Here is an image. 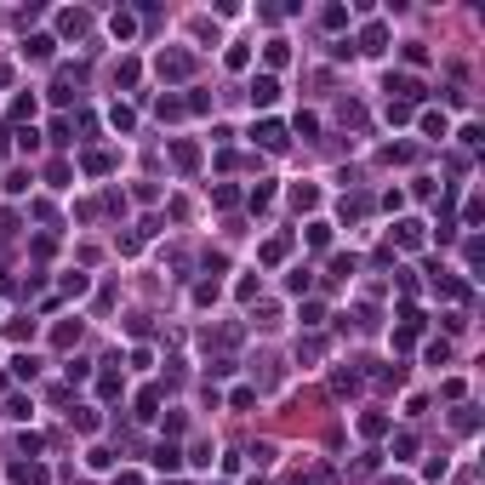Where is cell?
<instances>
[{"instance_id": "484cf974", "label": "cell", "mask_w": 485, "mask_h": 485, "mask_svg": "<svg viewBox=\"0 0 485 485\" xmlns=\"http://www.w3.org/2000/svg\"><path fill=\"white\" fill-rule=\"evenodd\" d=\"M406 457H417V434H400V439H394V463H406Z\"/></svg>"}, {"instance_id": "30bf717a", "label": "cell", "mask_w": 485, "mask_h": 485, "mask_svg": "<svg viewBox=\"0 0 485 485\" xmlns=\"http://www.w3.org/2000/svg\"><path fill=\"white\" fill-rule=\"evenodd\" d=\"M80 343V320H58L52 326V348H74Z\"/></svg>"}, {"instance_id": "f907efd6", "label": "cell", "mask_w": 485, "mask_h": 485, "mask_svg": "<svg viewBox=\"0 0 485 485\" xmlns=\"http://www.w3.org/2000/svg\"><path fill=\"white\" fill-rule=\"evenodd\" d=\"M383 485H411V479H383Z\"/></svg>"}, {"instance_id": "ffe728a7", "label": "cell", "mask_w": 485, "mask_h": 485, "mask_svg": "<svg viewBox=\"0 0 485 485\" xmlns=\"http://www.w3.org/2000/svg\"><path fill=\"white\" fill-rule=\"evenodd\" d=\"M246 206H251V211H269V206H274V183H257Z\"/></svg>"}, {"instance_id": "c3c4849f", "label": "cell", "mask_w": 485, "mask_h": 485, "mask_svg": "<svg viewBox=\"0 0 485 485\" xmlns=\"http://www.w3.org/2000/svg\"><path fill=\"white\" fill-rule=\"evenodd\" d=\"M114 485H143V474H138V468H120V474H114Z\"/></svg>"}, {"instance_id": "f6af8a7d", "label": "cell", "mask_w": 485, "mask_h": 485, "mask_svg": "<svg viewBox=\"0 0 485 485\" xmlns=\"http://www.w3.org/2000/svg\"><path fill=\"white\" fill-rule=\"evenodd\" d=\"M23 114H34V92L29 98H12V120H23Z\"/></svg>"}, {"instance_id": "4dcf8cb0", "label": "cell", "mask_w": 485, "mask_h": 485, "mask_svg": "<svg viewBox=\"0 0 485 485\" xmlns=\"http://www.w3.org/2000/svg\"><path fill=\"white\" fill-rule=\"evenodd\" d=\"M423 354H428V366H446V360H451V343H428Z\"/></svg>"}, {"instance_id": "7402d4cb", "label": "cell", "mask_w": 485, "mask_h": 485, "mask_svg": "<svg viewBox=\"0 0 485 485\" xmlns=\"http://www.w3.org/2000/svg\"><path fill=\"white\" fill-rule=\"evenodd\" d=\"M154 411H160V388H143V394H138V417L149 423Z\"/></svg>"}, {"instance_id": "ac0fdd59", "label": "cell", "mask_w": 485, "mask_h": 485, "mask_svg": "<svg viewBox=\"0 0 485 485\" xmlns=\"http://www.w3.org/2000/svg\"><path fill=\"white\" fill-rule=\"evenodd\" d=\"M12 377L34 383V377H40V360H34V354H18V360H12Z\"/></svg>"}, {"instance_id": "5bb4252c", "label": "cell", "mask_w": 485, "mask_h": 485, "mask_svg": "<svg viewBox=\"0 0 485 485\" xmlns=\"http://www.w3.org/2000/svg\"><path fill=\"white\" fill-rule=\"evenodd\" d=\"M58 29H63V34H86V29H92V12H63Z\"/></svg>"}, {"instance_id": "60d3db41", "label": "cell", "mask_w": 485, "mask_h": 485, "mask_svg": "<svg viewBox=\"0 0 485 485\" xmlns=\"http://www.w3.org/2000/svg\"><path fill=\"white\" fill-rule=\"evenodd\" d=\"M308 286H314V280H308V269H291V274H286V291H308Z\"/></svg>"}, {"instance_id": "9c48e42d", "label": "cell", "mask_w": 485, "mask_h": 485, "mask_svg": "<svg viewBox=\"0 0 485 485\" xmlns=\"http://www.w3.org/2000/svg\"><path fill=\"white\" fill-rule=\"evenodd\" d=\"M423 131H428L434 143H446V138H451V120H446V114H434V109H423Z\"/></svg>"}, {"instance_id": "d590c367", "label": "cell", "mask_w": 485, "mask_h": 485, "mask_svg": "<svg viewBox=\"0 0 485 485\" xmlns=\"http://www.w3.org/2000/svg\"><path fill=\"white\" fill-rule=\"evenodd\" d=\"M286 58H291V46H286V40H269V69H280Z\"/></svg>"}, {"instance_id": "603a6c76", "label": "cell", "mask_w": 485, "mask_h": 485, "mask_svg": "<svg viewBox=\"0 0 485 485\" xmlns=\"http://www.w3.org/2000/svg\"><path fill=\"white\" fill-rule=\"evenodd\" d=\"M120 388H126L120 371H103V377H98V394H103V400H120Z\"/></svg>"}, {"instance_id": "e575fe53", "label": "cell", "mask_w": 485, "mask_h": 485, "mask_svg": "<svg viewBox=\"0 0 485 485\" xmlns=\"http://www.w3.org/2000/svg\"><path fill=\"white\" fill-rule=\"evenodd\" d=\"M114 80H120V86H138V63H131V58H120V69H114Z\"/></svg>"}, {"instance_id": "d4e9b609", "label": "cell", "mask_w": 485, "mask_h": 485, "mask_svg": "<svg viewBox=\"0 0 485 485\" xmlns=\"http://www.w3.org/2000/svg\"><path fill=\"white\" fill-rule=\"evenodd\" d=\"M86 468H98V474H103V468H114V451H103V446H92V451H86Z\"/></svg>"}, {"instance_id": "d6a6232c", "label": "cell", "mask_w": 485, "mask_h": 485, "mask_svg": "<svg viewBox=\"0 0 485 485\" xmlns=\"http://www.w3.org/2000/svg\"><path fill=\"white\" fill-rule=\"evenodd\" d=\"M12 138H18V149H23V154H29V149H40V131H34V126H23V131H12Z\"/></svg>"}, {"instance_id": "816d5d0a", "label": "cell", "mask_w": 485, "mask_h": 485, "mask_svg": "<svg viewBox=\"0 0 485 485\" xmlns=\"http://www.w3.org/2000/svg\"><path fill=\"white\" fill-rule=\"evenodd\" d=\"M160 485H166V479H160ZM171 485H183V479H171Z\"/></svg>"}, {"instance_id": "ab89813d", "label": "cell", "mask_w": 485, "mask_h": 485, "mask_svg": "<svg viewBox=\"0 0 485 485\" xmlns=\"http://www.w3.org/2000/svg\"><path fill=\"white\" fill-rule=\"evenodd\" d=\"M320 354H326V343H320V337H308V343L297 348V360H320Z\"/></svg>"}, {"instance_id": "7bdbcfd3", "label": "cell", "mask_w": 485, "mask_h": 485, "mask_svg": "<svg viewBox=\"0 0 485 485\" xmlns=\"http://www.w3.org/2000/svg\"><path fill=\"white\" fill-rule=\"evenodd\" d=\"M223 63H229V69H246V63H251V52H246V46H229V52H223Z\"/></svg>"}, {"instance_id": "bcb514c9", "label": "cell", "mask_w": 485, "mask_h": 485, "mask_svg": "<svg viewBox=\"0 0 485 485\" xmlns=\"http://www.w3.org/2000/svg\"><path fill=\"white\" fill-rule=\"evenodd\" d=\"M194 303L206 308V303H217V280H206V286H194Z\"/></svg>"}, {"instance_id": "52a82bcc", "label": "cell", "mask_w": 485, "mask_h": 485, "mask_svg": "<svg viewBox=\"0 0 485 485\" xmlns=\"http://www.w3.org/2000/svg\"><path fill=\"white\" fill-rule=\"evenodd\" d=\"M388 46V23H366L360 29V52H383Z\"/></svg>"}, {"instance_id": "d6986e66", "label": "cell", "mask_w": 485, "mask_h": 485, "mask_svg": "<svg viewBox=\"0 0 485 485\" xmlns=\"http://www.w3.org/2000/svg\"><path fill=\"white\" fill-rule=\"evenodd\" d=\"M80 166H86V171H92V178H103V171H114V154H103V149H98V154H86Z\"/></svg>"}, {"instance_id": "277c9868", "label": "cell", "mask_w": 485, "mask_h": 485, "mask_svg": "<svg viewBox=\"0 0 485 485\" xmlns=\"http://www.w3.org/2000/svg\"><path fill=\"white\" fill-rule=\"evenodd\" d=\"M171 166H178V171H194V166H200V143L178 138V143H171Z\"/></svg>"}, {"instance_id": "7dc6e473", "label": "cell", "mask_w": 485, "mask_h": 485, "mask_svg": "<svg viewBox=\"0 0 485 485\" xmlns=\"http://www.w3.org/2000/svg\"><path fill=\"white\" fill-rule=\"evenodd\" d=\"M474 423H479V417H474V406H457V428H463V434H474Z\"/></svg>"}, {"instance_id": "3957f363", "label": "cell", "mask_w": 485, "mask_h": 485, "mask_svg": "<svg viewBox=\"0 0 485 485\" xmlns=\"http://www.w3.org/2000/svg\"><path fill=\"white\" fill-rule=\"evenodd\" d=\"M52 46H58L52 34H29L23 40V63H52Z\"/></svg>"}, {"instance_id": "e0dca14e", "label": "cell", "mask_w": 485, "mask_h": 485, "mask_svg": "<svg viewBox=\"0 0 485 485\" xmlns=\"http://www.w3.org/2000/svg\"><path fill=\"white\" fill-rule=\"evenodd\" d=\"M109 29H114V40H131V34H138V18H131V12H114Z\"/></svg>"}, {"instance_id": "8fae6325", "label": "cell", "mask_w": 485, "mask_h": 485, "mask_svg": "<svg viewBox=\"0 0 485 485\" xmlns=\"http://www.w3.org/2000/svg\"><path fill=\"white\" fill-rule=\"evenodd\" d=\"M360 434L366 439H383L388 434V411H360Z\"/></svg>"}, {"instance_id": "9a60e30c", "label": "cell", "mask_w": 485, "mask_h": 485, "mask_svg": "<svg viewBox=\"0 0 485 485\" xmlns=\"http://www.w3.org/2000/svg\"><path fill=\"white\" fill-rule=\"evenodd\" d=\"M69 178H74L69 160H52V166H46V183H52V189H69Z\"/></svg>"}, {"instance_id": "b9f144b4", "label": "cell", "mask_w": 485, "mask_h": 485, "mask_svg": "<svg viewBox=\"0 0 485 485\" xmlns=\"http://www.w3.org/2000/svg\"><path fill=\"white\" fill-rule=\"evenodd\" d=\"M320 23H326V29H343V23H348V12H343V6H326V12H320Z\"/></svg>"}, {"instance_id": "6da1fadb", "label": "cell", "mask_w": 485, "mask_h": 485, "mask_svg": "<svg viewBox=\"0 0 485 485\" xmlns=\"http://www.w3.org/2000/svg\"><path fill=\"white\" fill-rule=\"evenodd\" d=\"M154 74H160V80H189V74H194V52H183V46L160 52V58H154Z\"/></svg>"}, {"instance_id": "44dd1931", "label": "cell", "mask_w": 485, "mask_h": 485, "mask_svg": "<svg viewBox=\"0 0 485 485\" xmlns=\"http://www.w3.org/2000/svg\"><path fill=\"white\" fill-rule=\"evenodd\" d=\"M154 114H160V120H183L189 109H183V98H160V103H154Z\"/></svg>"}, {"instance_id": "cb8c5ba5", "label": "cell", "mask_w": 485, "mask_h": 485, "mask_svg": "<svg viewBox=\"0 0 485 485\" xmlns=\"http://www.w3.org/2000/svg\"><path fill=\"white\" fill-rule=\"evenodd\" d=\"M331 388H337V394H354V388H360V371H348V366H343V371L331 377Z\"/></svg>"}, {"instance_id": "8992f818", "label": "cell", "mask_w": 485, "mask_h": 485, "mask_svg": "<svg viewBox=\"0 0 485 485\" xmlns=\"http://www.w3.org/2000/svg\"><path fill=\"white\" fill-rule=\"evenodd\" d=\"M286 251H291V234H274V240H263V251H257V263H286Z\"/></svg>"}, {"instance_id": "7a4b0ae2", "label": "cell", "mask_w": 485, "mask_h": 485, "mask_svg": "<svg viewBox=\"0 0 485 485\" xmlns=\"http://www.w3.org/2000/svg\"><path fill=\"white\" fill-rule=\"evenodd\" d=\"M280 98V80L274 74H251V109H269Z\"/></svg>"}, {"instance_id": "1f68e13d", "label": "cell", "mask_w": 485, "mask_h": 485, "mask_svg": "<svg viewBox=\"0 0 485 485\" xmlns=\"http://www.w3.org/2000/svg\"><path fill=\"white\" fill-rule=\"evenodd\" d=\"M6 337H12V343H29V337H34V320H12Z\"/></svg>"}, {"instance_id": "ee69618b", "label": "cell", "mask_w": 485, "mask_h": 485, "mask_svg": "<svg viewBox=\"0 0 485 485\" xmlns=\"http://www.w3.org/2000/svg\"><path fill=\"white\" fill-rule=\"evenodd\" d=\"M320 131V114H297V138H314Z\"/></svg>"}, {"instance_id": "681fc988", "label": "cell", "mask_w": 485, "mask_h": 485, "mask_svg": "<svg viewBox=\"0 0 485 485\" xmlns=\"http://www.w3.org/2000/svg\"><path fill=\"white\" fill-rule=\"evenodd\" d=\"M6 234H18V217H12V211H0V240H6Z\"/></svg>"}, {"instance_id": "f1b7e54d", "label": "cell", "mask_w": 485, "mask_h": 485, "mask_svg": "<svg viewBox=\"0 0 485 485\" xmlns=\"http://www.w3.org/2000/svg\"><path fill=\"white\" fill-rule=\"evenodd\" d=\"M446 474H451V463H446V457H434V463L423 468V479H428V485H439V479H446Z\"/></svg>"}, {"instance_id": "f35d334b", "label": "cell", "mask_w": 485, "mask_h": 485, "mask_svg": "<svg viewBox=\"0 0 485 485\" xmlns=\"http://www.w3.org/2000/svg\"><path fill=\"white\" fill-rule=\"evenodd\" d=\"M29 411H34V406H29V400H23V394H12V400H6V417H18V423H23V417H29Z\"/></svg>"}, {"instance_id": "4fadbf2b", "label": "cell", "mask_w": 485, "mask_h": 485, "mask_svg": "<svg viewBox=\"0 0 485 485\" xmlns=\"http://www.w3.org/2000/svg\"><path fill=\"white\" fill-rule=\"evenodd\" d=\"M291 206H297V211H314V206H320V189H314V183H297V189H291Z\"/></svg>"}, {"instance_id": "8d00e7d4", "label": "cell", "mask_w": 485, "mask_h": 485, "mask_svg": "<svg viewBox=\"0 0 485 485\" xmlns=\"http://www.w3.org/2000/svg\"><path fill=\"white\" fill-rule=\"evenodd\" d=\"M63 371H69V383H86V377H92V360H69Z\"/></svg>"}, {"instance_id": "74e56055", "label": "cell", "mask_w": 485, "mask_h": 485, "mask_svg": "<svg viewBox=\"0 0 485 485\" xmlns=\"http://www.w3.org/2000/svg\"><path fill=\"white\" fill-rule=\"evenodd\" d=\"M63 291H69V297H86V291H92V280H86V274H69Z\"/></svg>"}, {"instance_id": "7c38bea8", "label": "cell", "mask_w": 485, "mask_h": 485, "mask_svg": "<svg viewBox=\"0 0 485 485\" xmlns=\"http://www.w3.org/2000/svg\"><path fill=\"white\" fill-rule=\"evenodd\" d=\"M154 468H160V474H178V468H183V451H178V446H154Z\"/></svg>"}, {"instance_id": "83f0119b", "label": "cell", "mask_w": 485, "mask_h": 485, "mask_svg": "<svg viewBox=\"0 0 485 485\" xmlns=\"http://www.w3.org/2000/svg\"><path fill=\"white\" fill-rule=\"evenodd\" d=\"M377 383H383V388H400V383H406V366H383Z\"/></svg>"}, {"instance_id": "f546056e", "label": "cell", "mask_w": 485, "mask_h": 485, "mask_svg": "<svg viewBox=\"0 0 485 485\" xmlns=\"http://www.w3.org/2000/svg\"><path fill=\"white\" fill-rule=\"evenodd\" d=\"M109 120H114V126H120V131H131V126H138V114H131V109H126V103H114V109H109Z\"/></svg>"}, {"instance_id": "836d02e7", "label": "cell", "mask_w": 485, "mask_h": 485, "mask_svg": "<svg viewBox=\"0 0 485 485\" xmlns=\"http://www.w3.org/2000/svg\"><path fill=\"white\" fill-rule=\"evenodd\" d=\"M229 406H234V411H246V406H257V388H234V394H229Z\"/></svg>"}, {"instance_id": "ba28073f", "label": "cell", "mask_w": 485, "mask_h": 485, "mask_svg": "<svg viewBox=\"0 0 485 485\" xmlns=\"http://www.w3.org/2000/svg\"><path fill=\"white\" fill-rule=\"evenodd\" d=\"M394 240H400L406 251H417V246H423V223H417V217H406V223H394Z\"/></svg>"}, {"instance_id": "4316f807", "label": "cell", "mask_w": 485, "mask_h": 485, "mask_svg": "<svg viewBox=\"0 0 485 485\" xmlns=\"http://www.w3.org/2000/svg\"><path fill=\"white\" fill-rule=\"evenodd\" d=\"M308 246L326 251V246H331V223H308Z\"/></svg>"}, {"instance_id": "5b68a950", "label": "cell", "mask_w": 485, "mask_h": 485, "mask_svg": "<svg viewBox=\"0 0 485 485\" xmlns=\"http://www.w3.org/2000/svg\"><path fill=\"white\" fill-rule=\"evenodd\" d=\"M251 138H257L263 149H286V126H280V120H257Z\"/></svg>"}, {"instance_id": "2e32d148", "label": "cell", "mask_w": 485, "mask_h": 485, "mask_svg": "<svg viewBox=\"0 0 485 485\" xmlns=\"http://www.w3.org/2000/svg\"><path fill=\"white\" fill-rule=\"evenodd\" d=\"M74 428H80V434H98V428H103V417H98L92 406H74Z\"/></svg>"}]
</instances>
